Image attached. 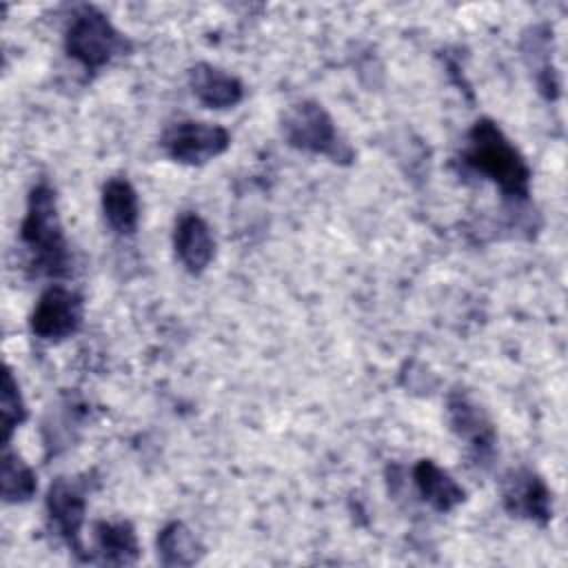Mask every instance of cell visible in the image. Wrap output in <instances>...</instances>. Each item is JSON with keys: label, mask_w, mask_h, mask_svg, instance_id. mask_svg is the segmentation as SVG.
Wrapping results in <instances>:
<instances>
[{"label": "cell", "mask_w": 568, "mask_h": 568, "mask_svg": "<svg viewBox=\"0 0 568 568\" xmlns=\"http://www.w3.org/2000/svg\"><path fill=\"white\" fill-rule=\"evenodd\" d=\"M462 169L493 182L508 204H526L530 195L532 171L521 151L506 138L490 118H479L466 133Z\"/></svg>", "instance_id": "obj_1"}, {"label": "cell", "mask_w": 568, "mask_h": 568, "mask_svg": "<svg viewBox=\"0 0 568 568\" xmlns=\"http://www.w3.org/2000/svg\"><path fill=\"white\" fill-rule=\"evenodd\" d=\"M20 244L29 255V271L36 277H69L71 251L64 237L58 195L49 182H38L27 195V211L20 222Z\"/></svg>", "instance_id": "obj_2"}, {"label": "cell", "mask_w": 568, "mask_h": 568, "mask_svg": "<svg viewBox=\"0 0 568 568\" xmlns=\"http://www.w3.org/2000/svg\"><path fill=\"white\" fill-rule=\"evenodd\" d=\"M64 51L87 73H98L118 55H126L131 40L100 9L80 4L64 29Z\"/></svg>", "instance_id": "obj_3"}, {"label": "cell", "mask_w": 568, "mask_h": 568, "mask_svg": "<svg viewBox=\"0 0 568 568\" xmlns=\"http://www.w3.org/2000/svg\"><path fill=\"white\" fill-rule=\"evenodd\" d=\"M282 138L288 146L324 155L335 164H351L355 160L353 146L337 131L331 113L315 100H300L291 104L280 120Z\"/></svg>", "instance_id": "obj_4"}, {"label": "cell", "mask_w": 568, "mask_h": 568, "mask_svg": "<svg viewBox=\"0 0 568 568\" xmlns=\"http://www.w3.org/2000/svg\"><path fill=\"white\" fill-rule=\"evenodd\" d=\"M91 481L93 479L89 473L78 477H55L44 497L51 530L80 561L91 559V552L82 544V526L89 506Z\"/></svg>", "instance_id": "obj_5"}, {"label": "cell", "mask_w": 568, "mask_h": 568, "mask_svg": "<svg viewBox=\"0 0 568 568\" xmlns=\"http://www.w3.org/2000/svg\"><path fill=\"white\" fill-rule=\"evenodd\" d=\"M84 322V300L78 291L67 288L62 284L47 286L31 315H29V331L33 337L60 344L75 335Z\"/></svg>", "instance_id": "obj_6"}, {"label": "cell", "mask_w": 568, "mask_h": 568, "mask_svg": "<svg viewBox=\"0 0 568 568\" xmlns=\"http://www.w3.org/2000/svg\"><path fill=\"white\" fill-rule=\"evenodd\" d=\"M446 419L450 430L466 442L470 459L477 466H488L495 457L497 430L486 408L464 388H453L446 395Z\"/></svg>", "instance_id": "obj_7"}, {"label": "cell", "mask_w": 568, "mask_h": 568, "mask_svg": "<svg viewBox=\"0 0 568 568\" xmlns=\"http://www.w3.org/2000/svg\"><path fill=\"white\" fill-rule=\"evenodd\" d=\"M160 146L173 162L202 166L231 146V133L213 122L180 120L162 133Z\"/></svg>", "instance_id": "obj_8"}, {"label": "cell", "mask_w": 568, "mask_h": 568, "mask_svg": "<svg viewBox=\"0 0 568 568\" xmlns=\"http://www.w3.org/2000/svg\"><path fill=\"white\" fill-rule=\"evenodd\" d=\"M501 506L510 517L548 526L552 519V493L544 477L528 466L508 468L499 484Z\"/></svg>", "instance_id": "obj_9"}, {"label": "cell", "mask_w": 568, "mask_h": 568, "mask_svg": "<svg viewBox=\"0 0 568 568\" xmlns=\"http://www.w3.org/2000/svg\"><path fill=\"white\" fill-rule=\"evenodd\" d=\"M89 415V406L75 393H62L58 402L47 410L42 419V442L47 457L64 453L78 439L82 424Z\"/></svg>", "instance_id": "obj_10"}, {"label": "cell", "mask_w": 568, "mask_h": 568, "mask_svg": "<svg viewBox=\"0 0 568 568\" xmlns=\"http://www.w3.org/2000/svg\"><path fill=\"white\" fill-rule=\"evenodd\" d=\"M173 248L180 264L191 275H200L215 255V240L209 224L197 213L186 211L175 220Z\"/></svg>", "instance_id": "obj_11"}, {"label": "cell", "mask_w": 568, "mask_h": 568, "mask_svg": "<svg viewBox=\"0 0 568 568\" xmlns=\"http://www.w3.org/2000/svg\"><path fill=\"white\" fill-rule=\"evenodd\" d=\"M140 559V541L129 519H100L93 524L91 564L133 566Z\"/></svg>", "instance_id": "obj_12"}, {"label": "cell", "mask_w": 568, "mask_h": 568, "mask_svg": "<svg viewBox=\"0 0 568 568\" xmlns=\"http://www.w3.org/2000/svg\"><path fill=\"white\" fill-rule=\"evenodd\" d=\"M189 87L195 100L206 109H233L244 98V84L220 67L200 62L189 71Z\"/></svg>", "instance_id": "obj_13"}, {"label": "cell", "mask_w": 568, "mask_h": 568, "mask_svg": "<svg viewBox=\"0 0 568 568\" xmlns=\"http://www.w3.org/2000/svg\"><path fill=\"white\" fill-rule=\"evenodd\" d=\"M413 484L422 501L437 513H450L466 499V490L457 484V479H453V475L433 459H419L413 466Z\"/></svg>", "instance_id": "obj_14"}, {"label": "cell", "mask_w": 568, "mask_h": 568, "mask_svg": "<svg viewBox=\"0 0 568 568\" xmlns=\"http://www.w3.org/2000/svg\"><path fill=\"white\" fill-rule=\"evenodd\" d=\"M102 213L118 235H133L140 224L138 191L126 178H109L102 186Z\"/></svg>", "instance_id": "obj_15"}, {"label": "cell", "mask_w": 568, "mask_h": 568, "mask_svg": "<svg viewBox=\"0 0 568 568\" xmlns=\"http://www.w3.org/2000/svg\"><path fill=\"white\" fill-rule=\"evenodd\" d=\"M158 559L162 566H193L204 557V546L184 521H169L155 539Z\"/></svg>", "instance_id": "obj_16"}, {"label": "cell", "mask_w": 568, "mask_h": 568, "mask_svg": "<svg viewBox=\"0 0 568 568\" xmlns=\"http://www.w3.org/2000/svg\"><path fill=\"white\" fill-rule=\"evenodd\" d=\"M2 501L4 504H22L29 501L38 490V477L33 468L16 453L9 444L2 446Z\"/></svg>", "instance_id": "obj_17"}, {"label": "cell", "mask_w": 568, "mask_h": 568, "mask_svg": "<svg viewBox=\"0 0 568 568\" xmlns=\"http://www.w3.org/2000/svg\"><path fill=\"white\" fill-rule=\"evenodd\" d=\"M27 406L20 393V384L13 377V371L4 366L2 373V390H0V417H2V446L11 442L16 428L27 422Z\"/></svg>", "instance_id": "obj_18"}]
</instances>
